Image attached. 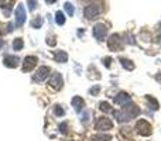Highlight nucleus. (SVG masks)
<instances>
[{"label": "nucleus", "instance_id": "f257e3e1", "mask_svg": "<svg viewBox=\"0 0 161 141\" xmlns=\"http://www.w3.org/2000/svg\"><path fill=\"white\" fill-rule=\"evenodd\" d=\"M139 114H140V109L137 107L136 105H133V103H130V105L122 107V110H114L113 111L114 119H116L117 122H120V123L129 122L130 119H133V117H137Z\"/></svg>", "mask_w": 161, "mask_h": 141}, {"label": "nucleus", "instance_id": "f03ea898", "mask_svg": "<svg viewBox=\"0 0 161 141\" xmlns=\"http://www.w3.org/2000/svg\"><path fill=\"white\" fill-rule=\"evenodd\" d=\"M100 13H102V4H99V3H91V4H88L85 7V10H83V14H85V17L88 20L96 19Z\"/></svg>", "mask_w": 161, "mask_h": 141}, {"label": "nucleus", "instance_id": "7ed1b4c3", "mask_svg": "<svg viewBox=\"0 0 161 141\" xmlns=\"http://www.w3.org/2000/svg\"><path fill=\"white\" fill-rule=\"evenodd\" d=\"M136 131L140 134V136L148 137V136H151V133H153V127H151V124L147 122V120L142 119L136 123Z\"/></svg>", "mask_w": 161, "mask_h": 141}, {"label": "nucleus", "instance_id": "20e7f679", "mask_svg": "<svg viewBox=\"0 0 161 141\" xmlns=\"http://www.w3.org/2000/svg\"><path fill=\"white\" fill-rule=\"evenodd\" d=\"M123 38L119 35V34H113V35H110V38H109V50L110 51H122L123 50Z\"/></svg>", "mask_w": 161, "mask_h": 141}, {"label": "nucleus", "instance_id": "39448f33", "mask_svg": "<svg viewBox=\"0 0 161 141\" xmlns=\"http://www.w3.org/2000/svg\"><path fill=\"white\" fill-rule=\"evenodd\" d=\"M113 127V122L108 117H99L95 123V128L99 131H106V130H110Z\"/></svg>", "mask_w": 161, "mask_h": 141}, {"label": "nucleus", "instance_id": "423d86ee", "mask_svg": "<svg viewBox=\"0 0 161 141\" xmlns=\"http://www.w3.org/2000/svg\"><path fill=\"white\" fill-rule=\"evenodd\" d=\"M93 35L97 41H103L106 38V35H108V27L105 24H102V23H97L93 27Z\"/></svg>", "mask_w": 161, "mask_h": 141}, {"label": "nucleus", "instance_id": "0eeeda50", "mask_svg": "<svg viewBox=\"0 0 161 141\" xmlns=\"http://www.w3.org/2000/svg\"><path fill=\"white\" fill-rule=\"evenodd\" d=\"M48 85H50L51 89H54V90H59V89L62 88V85H64V80H62L61 73H59V72H54L50 78Z\"/></svg>", "mask_w": 161, "mask_h": 141}, {"label": "nucleus", "instance_id": "6e6552de", "mask_svg": "<svg viewBox=\"0 0 161 141\" xmlns=\"http://www.w3.org/2000/svg\"><path fill=\"white\" fill-rule=\"evenodd\" d=\"M50 67H40L38 69H37V72L34 73V78H33V80L34 82H42V80H45L48 76H50Z\"/></svg>", "mask_w": 161, "mask_h": 141}, {"label": "nucleus", "instance_id": "1a4fd4ad", "mask_svg": "<svg viewBox=\"0 0 161 141\" xmlns=\"http://www.w3.org/2000/svg\"><path fill=\"white\" fill-rule=\"evenodd\" d=\"M14 16H16V27H21L25 21V10L23 4H17L16 11H14Z\"/></svg>", "mask_w": 161, "mask_h": 141}, {"label": "nucleus", "instance_id": "9d476101", "mask_svg": "<svg viewBox=\"0 0 161 141\" xmlns=\"http://www.w3.org/2000/svg\"><path fill=\"white\" fill-rule=\"evenodd\" d=\"M37 62H38V58H37V57H33V55L25 57V58H24V62H23V72H30V71H33L34 68H36Z\"/></svg>", "mask_w": 161, "mask_h": 141}, {"label": "nucleus", "instance_id": "9b49d317", "mask_svg": "<svg viewBox=\"0 0 161 141\" xmlns=\"http://www.w3.org/2000/svg\"><path fill=\"white\" fill-rule=\"evenodd\" d=\"M114 103H116V105H120L122 107H125V106H127L131 103V97L129 96L126 92H119V93L114 96Z\"/></svg>", "mask_w": 161, "mask_h": 141}, {"label": "nucleus", "instance_id": "f8f14e48", "mask_svg": "<svg viewBox=\"0 0 161 141\" xmlns=\"http://www.w3.org/2000/svg\"><path fill=\"white\" fill-rule=\"evenodd\" d=\"M3 64L6 65L7 68H17L20 65V59H19V57H16V55H6L4 58H3Z\"/></svg>", "mask_w": 161, "mask_h": 141}, {"label": "nucleus", "instance_id": "ddd939ff", "mask_svg": "<svg viewBox=\"0 0 161 141\" xmlns=\"http://www.w3.org/2000/svg\"><path fill=\"white\" fill-rule=\"evenodd\" d=\"M71 103H72V106H74V109H75L76 113H80V110L85 107V100H83L80 96L72 97V102H71Z\"/></svg>", "mask_w": 161, "mask_h": 141}, {"label": "nucleus", "instance_id": "4468645a", "mask_svg": "<svg viewBox=\"0 0 161 141\" xmlns=\"http://www.w3.org/2000/svg\"><path fill=\"white\" fill-rule=\"evenodd\" d=\"M54 59L59 64H64V62L68 61V54L65 51H55L54 52Z\"/></svg>", "mask_w": 161, "mask_h": 141}, {"label": "nucleus", "instance_id": "2eb2a0df", "mask_svg": "<svg viewBox=\"0 0 161 141\" xmlns=\"http://www.w3.org/2000/svg\"><path fill=\"white\" fill-rule=\"evenodd\" d=\"M146 102H147L148 107H150L151 110H158V109H160L158 102H157L153 96H150V95H147V96H146Z\"/></svg>", "mask_w": 161, "mask_h": 141}, {"label": "nucleus", "instance_id": "dca6fc26", "mask_svg": "<svg viewBox=\"0 0 161 141\" xmlns=\"http://www.w3.org/2000/svg\"><path fill=\"white\" fill-rule=\"evenodd\" d=\"M119 61H120V64H122V67L125 68V69H127V71H133L134 69V64H133V61H130V59L119 58Z\"/></svg>", "mask_w": 161, "mask_h": 141}, {"label": "nucleus", "instance_id": "f3484780", "mask_svg": "<svg viewBox=\"0 0 161 141\" xmlns=\"http://www.w3.org/2000/svg\"><path fill=\"white\" fill-rule=\"evenodd\" d=\"M30 25L33 28H40L42 25V17H40V16H37V17H34L33 20H31V23H30Z\"/></svg>", "mask_w": 161, "mask_h": 141}, {"label": "nucleus", "instance_id": "a211bd4d", "mask_svg": "<svg viewBox=\"0 0 161 141\" xmlns=\"http://www.w3.org/2000/svg\"><path fill=\"white\" fill-rule=\"evenodd\" d=\"M93 141H110L112 140V136L110 134H96L93 136Z\"/></svg>", "mask_w": 161, "mask_h": 141}, {"label": "nucleus", "instance_id": "6ab92c4d", "mask_svg": "<svg viewBox=\"0 0 161 141\" xmlns=\"http://www.w3.org/2000/svg\"><path fill=\"white\" fill-rule=\"evenodd\" d=\"M55 21H57V24H58V25H64L65 24V16H64V13H62V11H57Z\"/></svg>", "mask_w": 161, "mask_h": 141}, {"label": "nucleus", "instance_id": "aec40b11", "mask_svg": "<svg viewBox=\"0 0 161 141\" xmlns=\"http://www.w3.org/2000/svg\"><path fill=\"white\" fill-rule=\"evenodd\" d=\"M23 47H24V41H23L21 38H16V40L13 41V48H14L16 51H21Z\"/></svg>", "mask_w": 161, "mask_h": 141}, {"label": "nucleus", "instance_id": "412c9836", "mask_svg": "<svg viewBox=\"0 0 161 141\" xmlns=\"http://www.w3.org/2000/svg\"><path fill=\"white\" fill-rule=\"evenodd\" d=\"M64 8H65V11H67V13H68V16H71V17L74 16V11H75V10H74V6L71 4L69 2H67V3H65V4H64Z\"/></svg>", "mask_w": 161, "mask_h": 141}, {"label": "nucleus", "instance_id": "4be33fe9", "mask_svg": "<svg viewBox=\"0 0 161 141\" xmlns=\"http://www.w3.org/2000/svg\"><path fill=\"white\" fill-rule=\"evenodd\" d=\"M54 114H55V116H58V117H61V116H64V114H65V110L59 105H57V106H54Z\"/></svg>", "mask_w": 161, "mask_h": 141}, {"label": "nucleus", "instance_id": "5701e85b", "mask_svg": "<svg viewBox=\"0 0 161 141\" xmlns=\"http://www.w3.org/2000/svg\"><path fill=\"white\" fill-rule=\"evenodd\" d=\"M99 109L102 111H105V113H108V111H110V105H109L108 102H100L99 103Z\"/></svg>", "mask_w": 161, "mask_h": 141}, {"label": "nucleus", "instance_id": "b1692460", "mask_svg": "<svg viewBox=\"0 0 161 141\" xmlns=\"http://www.w3.org/2000/svg\"><path fill=\"white\" fill-rule=\"evenodd\" d=\"M47 44L50 45V47H54V45L57 44V40H55V35H48L47 37Z\"/></svg>", "mask_w": 161, "mask_h": 141}, {"label": "nucleus", "instance_id": "393cba45", "mask_svg": "<svg viewBox=\"0 0 161 141\" xmlns=\"http://www.w3.org/2000/svg\"><path fill=\"white\" fill-rule=\"evenodd\" d=\"M99 90H100V86H99V85H95L93 88L89 89V93H91L92 96H96V95L99 93Z\"/></svg>", "mask_w": 161, "mask_h": 141}, {"label": "nucleus", "instance_id": "a878e982", "mask_svg": "<svg viewBox=\"0 0 161 141\" xmlns=\"http://www.w3.org/2000/svg\"><path fill=\"white\" fill-rule=\"evenodd\" d=\"M59 131H61L62 134H67L68 133V123H61V124H59Z\"/></svg>", "mask_w": 161, "mask_h": 141}, {"label": "nucleus", "instance_id": "bb28decb", "mask_svg": "<svg viewBox=\"0 0 161 141\" xmlns=\"http://www.w3.org/2000/svg\"><path fill=\"white\" fill-rule=\"evenodd\" d=\"M103 65H105L106 68H110V65H112V58H109V57L103 58Z\"/></svg>", "mask_w": 161, "mask_h": 141}, {"label": "nucleus", "instance_id": "cd10ccee", "mask_svg": "<svg viewBox=\"0 0 161 141\" xmlns=\"http://www.w3.org/2000/svg\"><path fill=\"white\" fill-rule=\"evenodd\" d=\"M27 4H28V7H30V10H34V8L37 7V2H27Z\"/></svg>", "mask_w": 161, "mask_h": 141}, {"label": "nucleus", "instance_id": "c85d7f7f", "mask_svg": "<svg viewBox=\"0 0 161 141\" xmlns=\"http://www.w3.org/2000/svg\"><path fill=\"white\" fill-rule=\"evenodd\" d=\"M11 31H13V24H11V23H8L7 27H6V33H11Z\"/></svg>", "mask_w": 161, "mask_h": 141}, {"label": "nucleus", "instance_id": "c756f323", "mask_svg": "<svg viewBox=\"0 0 161 141\" xmlns=\"http://www.w3.org/2000/svg\"><path fill=\"white\" fill-rule=\"evenodd\" d=\"M88 120H89V111H85V116L82 117V122H83V123H86Z\"/></svg>", "mask_w": 161, "mask_h": 141}, {"label": "nucleus", "instance_id": "7c9ffc66", "mask_svg": "<svg viewBox=\"0 0 161 141\" xmlns=\"http://www.w3.org/2000/svg\"><path fill=\"white\" fill-rule=\"evenodd\" d=\"M156 80L158 83H161V72H157V73H156Z\"/></svg>", "mask_w": 161, "mask_h": 141}, {"label": "nucleus", "instance_id": "2f4dec72", "mask_svg": "<svg viewBox=\"0 0 161 141\" xmlns=\"http://www.w3.org/2000/svg\"><path fill=\"white\" fill-rule=\"evenodd\" d=\"M157 33H158V38L161 40V23L157 25Z\"/></svg>", "mask_w": 161, "mask_h": 141}, {"label": "nucleus", "instance_id": "473e14b6", "mask_svg": "<svg viewBox=\"0 0 161 141\" xmlns=\"http://www.w3.org/2000/svg\"><path fill=\"white\" fill-rule=\"evenodd\" d=\"M3 45H4V41H3V40L0 38V50H2V48H3Z\"/></svg>", "mask_w": 161, "mask_h": 141}, {"label": "nucleus", "instance_id": "72a5a7b5", "mask_svg": "<svg viewBox=\"0 0 161 141\" xmlns=\"http://www.w3.org/2000/svg\"><path fill=\"white\" fill-rule=\"evenodd\" d=\"M0 34H2V33H0Z\"/></svg>", "mask_w": 161, "mask_h": 141}]
</instances>
